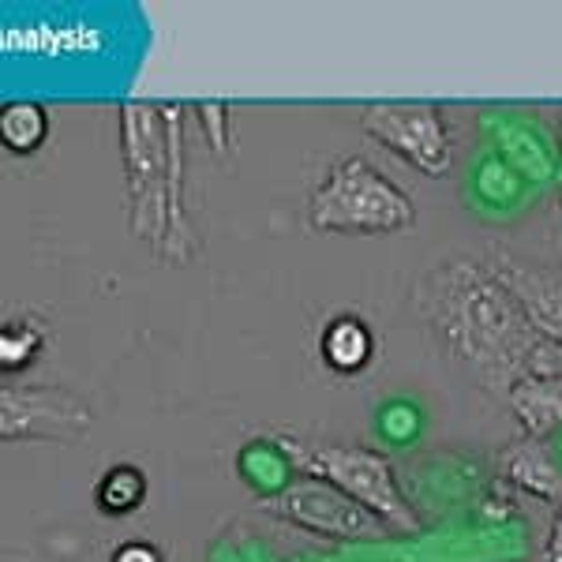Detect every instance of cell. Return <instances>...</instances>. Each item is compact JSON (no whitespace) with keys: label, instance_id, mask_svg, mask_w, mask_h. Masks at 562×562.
Listing matches in <instances>:
<instances>
[{"label":"cell","instance_id":"cell-7","mask_svg":"<svg viewBox=\"0 0 562 562\" xmlns=\"http://www.w3.org/2000/svg\"><path fill=\"white\" fill-rule=\"evenodd\" d=\"M94 428V413L76 390L53 383H12L0 386V439H42L76 442Z\"/></svg>","mask_w":562,"mask_h":562},{"label":"cell","instance_id":"cell-5","mask_svg":"<svg viewBox=\"0 0 562 562\" xmlns=\"http://www.w3.org/2000/svg\"><path fill=\"white\" fill-rule=\"evenodd\" d=\"M259 506L274 518L307 529L315 537L330 540H386L394 532L386 529L375 514H368L357 498H349L341 487L326 484L319 476H296L281 484L278 492H267Z\"/></svg>","mask_w":562,"mask_h":562},{"label":"cell","instance_id":"cell-13","mask_svg":"<svg viewBox=\"0 0 562 562\" xmlns=\"http://www.w3.org/2000/svg\"><path fill=\"white\" fill-rule=\"evenodd\" d=\"M147 492L150 484L139 465H109L94 487V503L109 518H124V514H135L147 503Z\"/></svg>","mask_w":562,"mask_h":562},{"label":"cell","instance_id":"cell-15","mask_svg":"<svg viewBox=\"0 0 562 562\" xmlns=\"http://www.w3.org/2000/svg\"><path fill=\"white\" fill-rule=\"evenodd\" d=\"M109 562H161V551L150 540H124Z\"/></svg>","mask_w":562,"mask_h":562},{"label":"cell","instance_id":"cell-2","mask_svg":"<svg viewBox=\"0 0 562 562\" xmlns=\"http://www.w3.org/2000/svg\"><path fill=\"white\" fill-rule=\"evenodd\" d=\"M121 139L132 206L154 214L150 240L158 244L166 233L188 237L180 214V105L124 102Z\"/></svg>","mask_w":562,"mask_h":562},{"label":"cell","instance_id":"cell-10","mask_svg":"<svg viewBox=\"0 0 562 562\" xmlns=\"http://www.w3.org/2000/svg\"><path fill=\"white\" fill-rule=\"evenodd\" d=\"M503 405L518 416V428L532 439H548L551 431L562 428V375H532L521 379Z\"/></svg>","mask_w":562,"mask_h":562},{"label":"cell","instance_id":"cell-4","mask_svg":"<svg viewBox=\"0 0 562 562\" xmlns=\"http://www.w3.org/2000/svg\"><path fill=\"white\" fill-rule=\"evenodd\" d=\"M413 222V199L360 154L334 161L326 177L315 184V192L307 195V225L315 233L383 237V233L409 229Z\"/></svg>","mask_w":562,"mask_h":562},{"label":"cell","instance_id":"cell-1","mask_svg":"<svg viewBox=\"0 0 562 562\" xmlns=\"http://www.w3.org/2000/svg\"><path fill=\"white\" fill-rule=\"evenodd\" d=\"M416 312L442 352L498 402L521 379L562 375V346L525 315L484 262L454 256L431 267L416 285Z\"/></svg>","mask_w":562,"mask_h":562},{"label":"cell","instance_id":"cell-9","mask_svg":"<svg viewBox=\"0 0 562 562\" xmlns=\"http://www.w3.org/2000/svg\"><path fill=\"white\" fill-rule=\"evenodd\" d=\"M498 476L521 492L537 495L540 503L555 506V510L562 506V465L543 439H532L525 431L514 435L498 454Z\"/></svg>","mask_w":562,"mask_h":562},{"label":"cell","instance_id":"cell-3","mask_svg":"<svg viewBox=\"0 0 562 562\" xmlns=\"http://www.w3.org/2000/svg\"><path fill=\"white\" fill-rule=\"evenodd\" d=\"M270 447L296 473L319 476L326 484L341 487L349 498H357L394 537H416L424 529L420 514L405 498L394 465H390L383 450L360 447V442H312V439H296V435H274Z\"/></svg>","mask_w":562,"mask_h":562},{"label":"cell","instance_id":"cell-14","mask_svg":"<svg viewBox=\"0 0 562 562\" xmlns=\"http://www.w3.org/2000/svg\"><path fill=\"white\" fill-rule=\"evenodd\" d=\"M45 346H49V334H45V326L34 315L8 319L0 326V368H4V375L31 368L42 357Z\"/></svg>","mask_w":562,"mask_h":562},{"label":"cell","instance_id":"cell-6","mask_svg":"<svg viewBox=\"0 0 562 562\" xmlns=\"http://www.w3.org/2000/svg\"><path fill=\"white\" fill-rule=\"evenodd\" d=\"M360 128L431 180L447 177L454 166L447 121L435 102H368L360 109Z\"/></svg>","mask_w":562,"mask_h":562},{"label":"cell","instance_id":"cell-8","mask_svg":"<svg viewBox=\"0 0 562 562\" xmlns=\"http://www.w3.org/2000/svg\"><path fill=\"white\" fill-rule=\"evenodd\" d=\"M484 267L510 289L514 301L525 307V315H529L551 341L562 346V278L555 270L543 267V262L525 259L514 248H503V244L487 248Z\"/></svg>","mask_w":562,"mask_h":562},{"label":"cell","instance_id":"cell-16","mask_svg":"<svg viewBox=\"0 0 562 562\" xmlns=\"http://www.w3.org/2000/svg\"><path fill=\"white\" fill-rule=\"evenodd\" d=\"M543 562H562V506L551 518V532H548V543H543Z\"/></svg>","mask_w":562,"mask_h":562},{"label":"cell","instance_id":"cell-12","mask_svg":"<svg viewBox=\"0 0 562 562\" xmlns=\"http://www.w3.org/2000/svg\"><path fill=\"white\" fill-rule=\"evenodd\" d=\"M49 135V113L34 98H12L0 109V139L12 154H34Z\"/></svg>","mask_w":562,"mask_h":562},{"label":"cell","instance_id":"cell-11","mask_svg":"<svg viewBox=\"0 0 562 562\" xmlns=\"http://www.w3.org/2000/svg\"><path fill=\"white\" fill-rule=\"evenodd\" d=\"M371 352H375V334L360 315H338L323 326L319 338V357L326 368H334L338 375H357L368 368Z\"/></svg>","mask_w":562,"mask_h":562}]
</instances>
